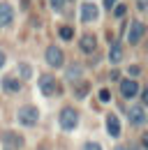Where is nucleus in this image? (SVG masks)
I'll use <instances>...</instances> for the list:
<instances>
[{"label":"nucleus","mask_w":148,"mask_h":150,"mask_svg":"<svg viewBox=\"0 0 148 150\" xmlns=\"http://www.w3.org/2000/svg\"><path fill=\"white\" fill-rule=\"evenodd\" d=\"M44 58H46V62L51 67H60L63 65V51H60V46H49Z\"/></svg>","instance_id":"nucleus-5"},{"label":"nucleus","mask_w":148,"mask_h":150,"mask_svg":"<svg viewBox=\"0 0 148 150\" xmlns=\"http://www.w3.org/2000/svg\"><path fill=\"white\" fill-rule=\"evenodd\" d=\"M83 150H102V146H100V143H95V141H88V143L83 146Z\"/></svg>","instance_id":"nucleus-19"},{"label":"nucleus","mask_w":148,"mask_h":150,"mask_svg":"<svg viewBox=\"0 0 148 150\" xmlns=\"http://www.w3.org/2000/svg\"><path fill=\"white\" fill-rule=\"evenodd\" d=\"M79 74H81V65H72V67H70V72H67V79L74 81V79H79Z\"/></svg>","instance_id":"nucleus-16"},{"label":"nucleus","mask_w":148,"mask_h":150,"mask_svg":"<svg viewBox=\"0 0 148 150\" xmlns=\"http://www.w3.org/2000/svg\"><path fill=\"white\" fill-rule=\"evenodd\" d=\"M146 35V25L141 23V21H134L132 25H130V35H127V42L130 44H139L141 39Z\"/></svg>","instance_id":"nucleus-4"},{"label":"nucleus","mask_w":148,"mask_h":150,"mask_svg":"<svg viewBox=\"0 0 148 150\" xmlns=\"http://www.w3.org/2000/svg\"><path fill=\"white\" fill-rule=\"evenodd\" d=\"M58 35H60V39H65V42H70L74 35V30H72V25H63L60 30H58Z\"/></svg>","instance_id":"nucleus-15"},{"label":"nucleus","mask_w":148,"mask_h":150,"mask_svg":"<svg viewBox=\"0 0 148 150\" xmlns=\"http://www.w3.org/2000/svg\"><path fill=\"white\" fill-rule=\"evenodd\" d=\"M141 102L148 106V88H144V93H141Z\"/></svg>","instance_id":"nucleus-24"},{"label":"nucleus","mask_w":148,"mask_h":150,"mask_svg":"<svg viewBox=\"0 0 148 150\" xmlns=\"http://www.w3.org/2000/svg\"><path fill=\"white\" fill-rule=\"evenodd\" d=\"M2 65H5V53L0 51V67H2Z\"/></svg>","instance_id":"nucleus-26"},{"label":"nucleus","mask_w":148,"mask_h":150,"mask_svg":"<svg viewBox=\"0 0 148 150\" xmlns=\"http://www.w3.org/2000/svg\"><path fill=\"white\" fill-rule=\"evenodd\" d=\"M37 120H39V111H37L35 106H23V109H18V122H21V125L33 127V125H37Z\"/></svg>","instance_id":"nucleus-2"},{"label":"nucleus","mask_w":148,"mask_h":150,"mask_svg":"<svg viewBox=\"0 0 148 150\" xmlns=\"http://www.w3.org/2000/svg\"><path fill=\"white\" fill-rule=\"evenodd\" d=\"M79 49H81L83 53H92V51L97 49V37H95L92 33H86V35L81 37V42H79Z\"/></svg>","instance_id":"nucleus-7"},{"label":"nucleus","mask_w":148,"mask_h":150,"mask_svg":"<svg viewBox=\"0 0 148 150\" xmlns=\"http://www.w3.org/2000/svg\"><path fill=\"white\" fill-rule=\"evenodd\" d=\"M109 99H111L109 90H100V102H109Z\"/></svg>","instance_id":"nucleus-22"},{"label":"nucleus","mask_w":148,"mask_h":150,"mask_svg":"<svg viewBox=\"0 0 148 150\" xmlns=\"http://www.w3.org/2000/svg\"><path fill=\"white\" fill-rule=\"evenodd\" d=\"M14 19V9L7 5V2H0V28H5V25H9Z\"/></svg>","instance_id":"nucleus-8"},{"label":"nucleus","mask_w":148,"mask_h":150,"mask_svg":"<svg viewBox=\"0 0 148 150\" xmlns=\"http://www.w3.org/2000/svg\"><path fill=\"white\" fill-rule=\"evenodd\" d=\"M86 95H88V83L79 86V90H76V97H86Z\"/></svg>","instance_id":"nucleus-20"},{"label":"nucleus","mask_w":148,"mask_h":150,"mask_svg":"<svg viewBox=\"0 0 148 150\" xmlns=\"http://www.w3.org/2000/svg\"><path fill=\"white\" fill-rule=\"evenodd\" d=\"M79 14H81V21H95L97 19V7L90 5V2H86V5H81Z\"/></svg>","instance_id":"nucleus-10"},{"label":"nucleus","mask_w":148,"mask_h":150,"mask_svg":"<svg viewBox=\"0 0 148 150\" xmlns=\"http://www.w3.org/2000/svg\"><path fill=\"white\" fill-rule=\"evenodd\" d=\"M76 125H79V113H76V109L65 106V109L60 111V127L67 129V132H72Z\"/></svg>","instance_id":"nucleus-1"},{"label":"nucleus","mask_w":148,"mask_h":150,"mask_svg":"<svg viewBox=\"0 0 148 150\" xmlns=\"http://www.w3.org/2000/svg\"><path fill=\"white\" fill-rule=\"evenodd\" d=\"M113 14H116V16H118V19H123V16H125V14H127V7H125V5H118V7H116V9H113Z\"/></svg>","instance_id":"nucleus-18"},{"label":"nucleus","mask_w":148,"mask_h":150,"mask_svg":"<svg viewBox=\"0 0 148 150\" xmlns=\"http://www.w3.org/2000/svg\"><path fill=\"white\" fill-rule=\"evenodd\" d=\"M113 5H116V0H104V7H107V9H111Z\"/></svg>","instance_id":"nucleus-25"},{"label":"nucleus","mask_w":148,"mask_h":150,"mask_svg":"<svg viewBox=\"0 0 148 150\" xmlns=\"http://www.w3.org/2000/svg\"><path fill=\"white\" fill-rule=\"evenodd\" d=\"M2 139H5V143H7V146H12L14 150L23 148V136H21V134H16V132H7Z\"/></svg>","instance_id":"nucleus-12"},{"label":"nucleus","mask_w":148,"mask_h":150,"mask_svg":"<svg viewBox=\"0 0 148 150\" xmlns=\"http://www.w3.org/2000/svg\"><path fill=\"white\" fill-rule=\"evenodd\" d=\"M116 150H125V148H123V146H118V148H116Z\"/></svg>","instance_id":"nucleus-29"},{"label":"nucleus","mask_w":148,"mask_h":150,"mask_svg":"<svg viewBox=\"0 0 148 150\" xmlns=\"http://www.w3.org/2000/svg\"><path fill=\"white\" fill-rule=\"evenodd\" d=\"M18 69H21V76H23V79H30V74H33V69H30V65H26V62H21V65H18Z\"/></svg>","instance_id":"nucleus-17"},{"label":"nucleus","mask_w":148,"mask_h":150,"mask_svg":"<svg viewBox=\"0 0 148 150\" xmlns=\"http://www.w3.org/2000/svg\"><path fill=\"white\" fill-rule=\"evenodd\" d=\"M39 90H42L44 97H51V95L58 93V83H56L53 74H44L42 79H39Z\"/></svg>","instance_id":"nucleus-3"},{"label":"nucleus","mask_w":148,"mask_h":150,"mask_svg":"<svg viewBox=\"0 0 148 150\" xmlns=\"http://www.w3.org/2000/svg\"><path fill=\"white\" fill-rule=\"evenodd\" d=\"M139 93V86H137V81H132V79H127V81H120V95L123 97H134V95Z\"/></svg>","instance_id":"nucleus-9"},{"label":"nucleus","mask_w":148,"mask_h":150,"mask_svg":"<svg viewBox=\"0 0 148 150\" xmlns=\"http://www.w3.org/2000/svg\"><path fill=\"white\" fill-rule=\"evenodd\" d=\"M120 58H123V46L118 44V42H113L111 44V53H109V60L116 65V62H120Z\"/></svg>","instance_id":"nucleus-14"},{"label":"nucleus","mask_w":148,"mask_h":150,"mask_svg":"<svg viewBox=\"0 0 148 150\" xmlns=\"http://www.w3.org/2000/svg\"><path fill=\"white\" fill-rule=\"evenodd\" d=\"M144 146H146V150H148V134L144 136Z\"/></svg>","instance_id":"nucleus-27"},{"label":"nucleus","mask_w":148,"mask_h":150,"mask_svg":"<svg viewBox=\"0 0 148 150\" xmlns=\"http://www.w3.org/2000/svg\"><path fill=\"white\" fill-rule=\"evenodd\" d=\"M2 88H5V93H18L21 90V83H18V79H14V76H5L2 79Z\"/></svg>","instance_id":"nucleus-13"},{"label":"nucleus","mask_w":148,"mask_h":150,"mask_svg":"<svg viewBox=\"0 0 148 150\" xmlns=\"http://www.w3.org/2000/svg\"><path fill=\"white\" fill-rule=\"evenodd\" d=\"M107 129H109L111 136H120V120L116 113H109L107 115Z\"/></svg>","instance_id":"nucleus-11"},{"label":"nucleus","mask_w":148,"mask_h":150,"mask_svg":"<svg viewBox=\"0 0 148 150\" xmlns=\"http://www.w3.org/2000/svg\"><path fill=\"white\" fill-rule=\"evenodd\" d=\"M51 7L53 9H63V0H51Z\"/></svg>","instance_id":"nucleus-23"},{"label":"nucleus","mask_w":148,"mask_h":150,"mask_svg":"<svg viewBox=\"0 0 148 150\" xmlns=\"http://www.w3.org/2000/svg\"><path fill=\"white\" fill-rule=\"evenodd\" d=\"M127 72H130V76H132V79H137V76L141 74V69H139V67H137V65H132V67H130Z\"/></svg>","instance_id":"nucleus-21"},{"label":"nucleus","mask_w":148,"mask_h":150,"mask_svg":"<svg viewBox=\"0 0 148 150\" xmlns=\"http://www.w3.org/2000/svg\"><path fill=\"white\" fill-rule=\"evenodd\" d=\"M37 150H49V148H46V146H39V148H37Z\"/></svg>","instance_id":"nucleus-28"},{"label":"nucleus","mask_w":148,"mask_h":150,"mask_svg":"<svg viewBox=\"0 0 148 150\" xmlns=\"http://www.w3.org/2000/svg\"><path fill=\"white\" fill-rule=\"evenodd\" d=\"M127 115H130V122H132L134 127H141V125L146 122V111H144L141 106H132V109H127Z\"/></svg>","instance_id":"nucleus-6"}]
</instances>
